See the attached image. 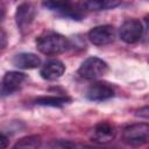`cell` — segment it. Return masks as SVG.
<instances>
[{"instance_id": "obj_8", "label": "cell", "mask_w": 149, "mask_h": 149, "mask_svg": "<svg viewBox=\"0 0 149 149\" xmlns=\"http://www.w3.org/2000/svg\"><path fill=\"white\" fill-rule=\"evenodd\" d=\"M115 94L114 88L106 81H97L88 86L86 90V98L91 101H104L113 98Z\"/></svg>"}, {"instance_id": "obj_6", "label": "cell", "mask_w": 149, "mask_h": 149, "mask_svg": "<svg viewBox=\"0 0 149 149\" xmlns=\"http://www.w3.org/2000/svg\"><path fill=\"white\" fill-rule=\"evenodd\" d=\"M87 37L90 40V42L94 45L101 47V45H106L109 44L114 41L115 38V29L113 26L111 24H102V26H97L94 28H92L88 34Z\"/></svg>"}, {"instance_id": "obj_15", "label": "cell", "mask_w": 149, "mask_h": 149, "mask_svg": "<svg viewBox=\"0 0 149 149\" xmlns=\"http://www.w3.org/2000/svg\"><path fill=\"white\" fill-rule=\"evenodd\" d=\"M41 146V137L37 135H30L17 141L13 148H38Z\"/></svg>"}, {"instance_id": "obj_1", "label": "cell", "mask_w": 149, "mask_h": 149, "mask_svg": "<svg viewBox=\"0 0 149 149\" xmlns=\"http://www.w3.org/2000/svg\"><path fill=\"white\" fill-rule=\"evenodd\" d=\"M70 43L66 37L55 31H47L36 40L37 50L47 56L59 55L68 50Z\"/></svg>"}, {"instance_id": "obj_16", "label": "cell", "mask_w": 149, "mask_h": 149, "mask_svg": "<svg viewBox=\"0 0 149 149\" xmlns=\"http://www.w3.org/2000/svg\"><path fill=\"white\" fill-rule=\"evenodd\" d=\"M135 115L137 118H143V119H149V106H144L139 108L135 112Z\"/></svg>"}, {"instance_id": "obj_5", "label": "cell", "mask_w": 149, "mask_h": 149, "mask_svg": "<svg viewBox=\"0 0 149 149\" xmlns=\"http://www.w3.org/2000/svg\"><path fill=\"white\" fill-rule=\"evenodd\" d=\"M143 31H144V27L140 20L128 19L121 24L119 35L123 42L128 44H133L139 42L143 37Z\"/></svg>"}, {"instance_id": "obj_18", "label": "cell", "mask_w": 149, "mask_h": 149, "mask_svg": "<svg viewBox=\"0 0 149 149\" xmlns=\"http://www.w3.org/2000/svg\"><path fill=\"white\" fill-rule=\"evenodd\" d=\"M6 143H7V136L2 133V137H1V147L6 148Z\"/></svg>"}, {"instance_id": "obj_2", "label": "cell", "mask_w": 149, "mask_h": 149, "mask_svg": "<svg viewBox=\"0 0 149 149\" xmlns=\"http://www.w3.org/2000/svg\"><path fill=\"white\" fill-rule=\"evenodd\" d=\"M43 6L64 17L80 20L83 17V8L80 5H74L73 0H44Z\"/></svg>"}, {"instance_id": "obj_7", "label": "cell", "mask_w": 149, "mask_h": 149, "mask_svg": "<svg viewBox=\"0 0 149 149\" xmlns=\"http://www.w3.org/2000/svg\"><path fill=\"white\" fill-rule=\"evenodd\" d=\"M26 80V74L17 71L6 72L1 80V97H7L20 90Z\"/></svg>"}, {"instance_id": "obj_3", "label": "cell", "mask_w": 149, "mask_h": 149, "mask_svg": "<svg viewBox=\"0 0 149 149\" xmlns=\"http://www.w3.org/2000/svg\"><path fill=\"white\" fill-rule=\"evenodd\" d=\"M122 140L129 146H142L149 143V123H134L127 126L122 132Z\"/></svg>"}, {"instance_id": "obj_13", "label": "cell", "mask_w": 149, "mask_h": 149, "mask_svg": "<svg viewBox=\"0 0 149 149\" xmlns=\"http://www.w3.org/2000/svg\"><path fill=\"white\" fill-rule=\"evenodd\" d=\"M122 0H81L80 7L86 10H104L118 7Z\"/></svg>"}, {"instance_id": "obj_9", "label": "cell", "mask_w": 149, "mask_h": 149, "mask_svg": "<svg viewBox=\"0 0 149 149\" xmlns=\"http://www.w3.org/2000/svg\"><path fill=\"white\" fill-rule=\"evenodd\" d=\"M36 15V9L34 5L29 2H23L17 6L16 12H15V21L16 26L21 31L27 30L30 24L33 23L34 19Z\"/></svg>"}, {"instance_id": "obj_10", "label": "cell", "mask_w": 149, "mask_h": 149, "mask_svg": "<svg viewBox=\"0 0 149 149\" xmlns=\"http://www.w3.org/2000/svg\"><path fill=\"white\" fill-rule=\"evenodd\" d=\"M65 71V65L58 59H50L42 65L40 74L45 80H56L63 76Z\"/></svg>"}, {"instance_id": "obj_17", "label": "cell", "mask_w": 149, "mask_h": 149, "mask_svg": "<svg viewBox=\"0 0 149 149\" xmlns=\"http://www.w3.org/2000/svg\"><path fill=\"white\" fill-rule=\"evenodd\" d=\"M144 23H146V27H144L143 36H144V41H146L147 43H149V15L146 16V19H144Z\"/></svg>"}, {"instance_id": "obj_19", "label": "cell", "mask_w": 149, "mask_h": 149, "mask_svg": "<svg viewBox=\"0 0 149 149\" xmlns=\"http://www.w3.org/2000/svg\"><path fill=\"white\" fill-rule=\"evenodd\" d=\"M1 40H2V44H1V47H2V49H3L5 45H6V35H5V31H3V30L1 31Z\"/></svg>"}, {"instance_id": "obj_4", "label": "cell", "mask_w": 149, "mask_h": 149, "mask_svg": "<svg viewBox=\"0 0 149 149\" xmlns=\"http://www.w3.org/2000/svg\"><path fill=\"white\" fill-rule=\"evenodd\" d=\"M108 71V65L105 61L98 57H88L86 58L78 69V74L87 80L97 79L104 76Z\"/></svg>"}, {"instance_id": "obj_11", "label": "cell", "mask_w": 149, "mask_h": 149, "mask_svg": "<svg viewBox=\"0 0 149 149\" xmlns=\"http://www.w3.org/2000/svg\"><path fill=\"white\" fill-rule=\"evenodd\" d=\"M115 137V130L108 122L98 123L92 133V141L99 144H105L113 141Z\"/></svg>"}, {"instance_id": "obj_12", "label": "cell", "mask_w": 149, "mask_h": 149, "mask_svg": "<svg viewBox=\"0 0 149 149\" xmlns=\"http://www.w3.org/2000/svg\"><path fill=\"white\" fill-rule=\"evenodd\" d=\"M12 63L19 69L30 70L36 69L41 65V58L33 52H20L13 57Z\"/></svg>"}, {"instance_id": "obj_14", "label": "cell", "mask_w": 149, "mask_h": 149, "mask_svg": "<svg viewBox=\"0 0 149 149\" xmlns=\"http://www.w3.org/2000/svg\"><path fill=\"white\" fill-rule=\"evenodd\" d=\"M71 101L68 97H61V95H47V97H40L35 100L36 105L41 106H51V107H62Z\"/></svg>"}]
</instances>
